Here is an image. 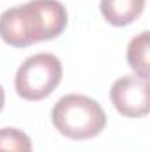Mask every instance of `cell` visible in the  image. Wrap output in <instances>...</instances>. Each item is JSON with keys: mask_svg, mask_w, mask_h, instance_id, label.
Instances as JSON below:
<instances>
[{"mask_svg": "<svg viewBox=\"0 0 150 152\" xmlns=\"http://www.w3.org/2000/svg\"><path fill=\"white\" fill-rule=\"evenodd\" d=\"M51 122L60 134L71 140H88L103 133L106 113L95 99L81 94H67L55 103Z\"/></svg>", "mask_w": 150, "mask_h": 152, "instance_id": "1", "label": "cell"}, {"mask_svg": "<svg viewBox=\"0 0 150 152\" xmlns=\"http://www.w3.org/2000/svg\"><path fill=\"white\" fill-rule=\"evenodd\" d=\"M62 81V62L53 53H36L16 71L14 88L27 101L48 97Z\"/></svg>", "mask_w": 150, "mask_h": 152, "instance_id": "2", "label": "cell"}, {"mask_svg": "<svg viewBox=\"0 0 150 152\" xmlns=\"http://www.w3.org/2000/svg\"><path fill=\"white\" fill-rule=\"evenodd\" d=\"M20 7L32 44L57 39L67 27V9L60 0H30Z\"/></svg>", "mask_w": 150, "mask_h": 152, "instance_id": "3", "label": "cell"}, {"mask_svg": "<svg viewBox=\"0 0 150 152\" xmlns=\"http://www.w3.org/2000/svg\"><path fill=\"white\" fill-rule=\"evenodd\" d=\"M110 99L117 112L124 117H145L150 112L149 80H143L136 75L118 78L111 85Z\"/></svg>", "mask_w": 150, "mask_h": 152, "instance_id": "4", "label": "cell"}, {"mask_svg": "<svg viewBox=\"0 0 150 152\" xmlns=\"http://www.w3.org/2000/svg\"><path fill=\"white\" fill-rule=\"evenodd\" d=\"M103 18L113 27H125L138 20L145 9V0H101Z\"/></svg>", "mask_w": 150, "mask_h": 152, "instance_id": "5", "label": "cell"}, {"mask_svg": "<svg viewBox=\"0 0 150 152\" xmlns=\"http://www.w3.org/2000/svg\"><path fill=\"white\" fill-rule=\"evenodd\" d=\"M0 37L5 44L12 48H27L32 44L27 34V27L20 5L5 9L0 14Z\"/></svg>", "mask_w": 150, "mask_h": 152, "instance_id": "6", "label": "cell"}, {"mask_svg": "<svg viewBox=\"0 0 150 152\" xmlns=\"http://www.w3.org/2000/svg\"><path fill=\"white\" fill-rule=\"evenodd\" d=\"M149 50H150V34L143 30L136 37L131 39L127 46V64L134 71V75L149 80Z\"/></svg>", "mask_w": 150, "mask_h": 152, "instance_id": "7", "label": "cell"}, {"mask_svg": "<svg viewBox=\"0 0 150 152\" xmlns=\"http://www.w3.org/2000/svg\"><path fill=\"white\" fill-rule=\"evenodd\" d=\"M0 152H32V140L16 127L0 129Z\"/></svg>", "mask_w": 150, "mask_h": 152, "instance_id": "8", "label": "cell"}, {"mask_svg": "<svg viewBox=\"0 0 150 152\" xmlns=\"http://www.w3.org/2000/svg\"><path fill=\"white\" fill-rule=\"evenodd\" d=\"M4 103H5V92H4V87L0 85V112L4 108Z\"/></svg>", "mask_w": 150, "mask_h": 152, "instance_id": "9", "label": "cell"}]
</instances>
